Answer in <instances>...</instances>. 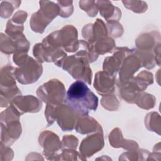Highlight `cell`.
<instances>
[{
	"mask_svg": "<svg viewBox=\"0 0 161 161\" xmlns=\"http://www.w3.org/2000/svg\"><path fill=\"white\" fill-rule=\"evenodd\" d=\"M64 103L79 116H85L88 115L90 111L97 109L98 98L90 90L86 82L77 80L69 87Z\"/></svg>",
	"mask_w": 161,
	"mask_h": 161,
	"instance_id": "obj_1",
	"label": "cell"
},
{
	"mask_svg": "<svg viewBox=\"0 0 161 161\" xmlns=\"http://www.w3.org/2000/svg\"><path fill=\"white\" fill-rule=\"evenodd\" d=\"M79 45L82 47V49L79 48L75 55L67 57L60 67L75 79L82 80L91 85L92 75L89 67L91 47H89V43L84 40H79Z\"/></svg>",
	"mask_w": 161,
	"mask_h": 161,
	"instance_id": "obj_2",
	"label": "cell"
},
{
	"mask_svg": "<svg viewBox=\"0 0 161 161\" xmlns=\"http://www.w3.org/2000/svg\"><path fill=\"white\" fill-rule=\"evenodd\" d=\"M45 116L47 126L56 121L64 131H72L75 128L78 118L80 116L71 107L64 103L59 104H47Z\"/></svg>",
	"mask_w": 161,
	"mask_h": 161,
	"instance_id": "obj_3",
	"label": "cell"
},
{
	"mask_svg": "<svg viewBox=\"0 0 161 161\" xmlns=\"http://www.w3.org/2000/svg\"><path fill=\"white\" fill-rule=\"evenodd\" d=\"M153 75L151 72L143 70L136 77H133L124 83L117 82L120 97L128 103L133 104L140 92L143 91L148 86L153 84Z\"/></svg>",
	"mask_w": 161,
	"mask_h": 161,
	"instance_id": "obj_4",
	"label": "cell"
},
{
	"mask_svg": "<svg viewBox=\"0 0 161 161\" xmlns=\"http://www.w3.org/2000/svg\"><path fill=\"white\" fill-rule=\"evenodd\" d=\"M77 30L72 25H66L61 30L49 34L43 40L57 48H62L68 52H74L79 48Z\"/></svg>",
	"mask_w": 161,
	"mask_h": 161,
	"instance_id": "obj_5",
	"label": "cell"
},
{
	"mask_svg": "<svg viewBox=\"0 0 161 161\" xmlns=\"http://www.w3.org/2000/svg\"><path fill=\"white\" fill-rule=\"evenodd\" d=\"M16 68L11 65H5L1 69L0 76V96L1 107H7L10 105L12 100L21 92L16 86L14 75Z\"/></svg>",
	"mask_w": 161,
	"mask_h": 161,
	"instance_id": "obj_6",
	"label": "cell"
},
{
	"mask_svg": "<svg viewBox=\"0 0 161 161\" xmlns=\"http://www.w3.org/2000/svg\"><path fill=\"white\" fill-rule=\"evenodd\" d=\"M40 9L34 13L30 20L31 30L38 33H43L47 25L58 15L59 8L52 1H40Z\"/></svg>",
	"mask_w": 161,
	"mask_h": 161,
	"instance_id": "obj_7",
	"label": "cell"
},
{
	"mask_svg": "<svg viewBox=\"0 0 161 161\" xmlns=\"http://www.w3.org/2000/svg\"><path fill=\"white\" fill-rule=\"evenodd\" d=\"M38 97L46 104H59L65 99L64 85L58 79H52L39 87L36 91Z\"/></svg>",
	"mask_w": 161,
	"mask_h": 161,
	"instance_id": "obj_8",
	"label": "cell"
},
{
	"mask_svg": "<svg viewBox=\"0 0 161 161\" xmlns=\"http://www.w3.org/2000/svg\"><path fill=\"white\" fill-rule=\"evenodd\" d=\"M42 72V63L28 56L23 63L16 68L14 75L20 84H29L36 82Z\"/></svg>",
	"mask_w": 161,
	"mask_h": 161,
	"instance_id": "obj_9",
	"label": "cell"
},
{
	"mask_svg": "<svg viewBox=\"0 0 161 161\" xmlns=\"http://www.w3.org/2000/svg\"><path fill=\"white\" fill-rule=\"evenodd\" d=\"M39 144L43 148V155L47 160H57L58 152L62 148L58 136L52 131H42L38 138Z\"/></svg>",
	"mask_w": 161,
	"mask_h": 161,
	"instance_id": "obj_10",
	"label": "cell"
},
{
	"mask_svg": "<svg viewBox=\"0 0 161 161\" xmlns=\"http://www.w3.org/2000/svg\"><path fill=\"white\" fill-rule=\"evenodd\" d=\"M29 47L30 43L23 33L11 36L1 33L0 49L5 54L14 53L18 51L28 52Z\"/></svg>",
	"mask_w": 161,
	"mask_h": 161,
	"instance_id": "obj_11",
	"label": "cell"
},
{
	"mask_svg": "<svg viewBox=\"0 0 161 161\" xmlns=\"http://www.w3.org/2000/svg\"><path fill=\"white\" fill-rule=\"evenodd\" d=\"M104 145L103 132L96 133L86 137L81 142L79 147L80 160H85L87 157H92L101 150Z\"/></svg>",
	"mask_w": 161,
	"mask_h": 161,
	"instance_id": "obj_12",
	"label": "cell"
},
{
	"mask_svg": "<svg viewBox=\"0 0 161 161\" xmlns=\"http://www.w3.org/2000/svg\"><path fill=\"white\" fill-rule=\"evenodd\" d=\"M133 52V49H129L127 47H116L114 54L104 58L103 66V70L109 75L116 77L126 57Z\"/></svg>",
	"mask_w": 161,
	"mask_h": 161,
	"instance_id": "obj_13",
	"label": "cell"
},
{
	"mask_svg": "<svg viewBox=\"0 0 161 161\" xmlns=\"http://www.w3.org/2000/svg\"><path fill=\"white\" fill-rule=\"evenodd\" d=\"M17 110L20 115L25 113H37L42 108V103L32 95L16 96L11 104Z\"/></svg>",
	"mask_w": 161,
	"mask_h": 161,
	"instance_id": "obj_14",
	"label": "cell"
},
{
	"mask_svg": "<svg viewBox=\"0 0 161 161\" xmlns=\"http://www.w3.org/2000/svg\"><path fill=\"white\" fill-rule=\"evenodd\" d=\"M1 142L6 146H11L21 134V125L19 119H11L1 122Z\"/></svg>",
	"mask_w": 161,
	"mask_h": 161,
	"instance_id": "obj_15",
	"label": "cell"
},
{
	"mask_svg": "<svg viewBox=\"0 0 161 161\" xmlns=\"http://www.w3.org/2000/svg\"><path fill=\"white\" fill-rule=\"evenodd\" d=\"M116 84V77L105 71L97 72L95 75L94 87L97 92L103 96H108L114 92Z\"/></svg>",
	"mask_w": 161,
	"mask_h": 161,
	"instance_id": "obj_16",
	"label": "cell"
},
{
	"mask_svg": "<svg viewBox=\"0 0 161 161\" xmlns=\"http://www.w3.org/2000/svg\"><path fill=\"white\" fill-rule=\"evenodd\" d=\"M82 35L86 42L92 45L97 40L107 36V28L101 19H97L94 24H87L83 27Z\"/></svg>",
	"mask_w": 161,
	"mask_h": 161,
	"instance_id": "obj_17",
	"label": "cell"
},
{
	"mask_svg": "<svg viewBox=\"0 0 161 161\" xmlns=\"http://www.w3.org/2000/svg\"><path fill=\"white\" fill-rule=\"evenodd\" d=\"M159 45H160L159 33L156 31L145 33L140 35L136 39V48L135 50L140 52L153 53L155 54V50Z\"/></svg>",
	"mask_w": 161,
	"mask_h": 161,
	"instance_id": "obj_18",
	"label": "cell"
},
{
	"mask_svg": "<svg viewBox=\"0 0 161 161\" xmlns=\"http://www.w3.org/2000/svg\"><path fill=\"white\" fill-rule=\"evenodd\" d=\"M139 58L134 52L126 57L119 70V83H124L133 77V74L142 67Z\"/></svg>",
	"mask_w": 161,
	"mask_h": 161,
	"instance_id": "obj_19",
	"label": "cell"
},
{
	"mask_svg": "<svg viewBox=\"0 0 161 161\" xmlns=\"http://www.w3.org/2000/svg\"><path fill=\"white\" fill-rule=\"evenodd\" d=\"M74 128L77 133L82 135L92 132H103L101 125L94 118L90 117L89 115L79 116Z\"/></svg>",
	"mask_w": 161,
	"mask_h": 161,
	"instance_id": "obj_20",
	"label": "cell"
},
{
	"mask_svg": "<svg viewBox=\"0 0 161 161\" xmlns=\"http://www.w3.org/2000/svg\"><path fill=\"white\" fill-rule=\"evenodd\" d=\"M109 141L111 147L114 148L121 147L127 150L138 149V145L136 142L123 138L121 130L119 128L112 130L109 135Z\"/></svg>",
	"mask_w": 161,
	"mask_h": 161,
	"instance_id": "obj_21",
	"label": "cell"
},
{
	"mask_svg": "<svg viewBox=\"0 0 161 161\" xmlns=\"http://www.w3.org/2000/svg\"><path fill=\"white\" fill-rule=\"evenodd\" d=\"M96 3L101 15L107 21H119L121 16V11L118 7L114 6L109 1H97Z\"/></svg>",
	"mask_w": 161,
	"mask_h": 161,
	"instance_id": "obj_22",
	"label": "cell"
},
{
	"mask_svg": "<svg viewBox=\"0 0 161 161\" xmlns=\"http://www.w3.org/2000/svg\"><path fill=\"white\" fill-rule=\"evenodd\" d=\"M93 52L98 56L112 52L115 49V42L111 37H105L91 45Z\"/></svg>",
	"mask_w": 161,
	"mask_h": 161,
	"instance_id": "obj_23",
	"label": "cell"
},
{
	"mask_svg": "<svg viewBox=\"0 0 161 161\" xmlns=\"http://www.w3.org/2000/svg\"><path fill=\"white\" fill-rule=\"evenodd\" d=\"M155 97L148 93L140 92L136 96L134 103L137 106L144 109H150L153 108L155 104Z\"/></svg>",
	"mask_w": 161,
	"mask_h": 161,
	"instance_id": "obj_24",
	"label": "cell"
},
{
	"mask_svg": "<svg viewBox=\"0 0 161 161\" xmlns=\"http://www.w3.org/2000/svg\"><path fill=\"white\" fill-rule=\"evenodd\" d=\"M160 115L156 112L149 113L145 118V124L147 128L152 131H154L160 135Z\"/></svg>",
	"mask_w": 161,
	"mask_h": 161,
	"instance_id": "obj_25",
	"label": "cell"
},
{
	"mask_svg": "<svg viewBox=\"0 0 161 161\" xmlns=\"http://www.w3.org/2000/svg\"><path fill=\"white\" fill-rule=\"evenodd\" d=\"M21 4L19 1H2L0 6V15L2 18H9L14 11V9L18 8Z\"/></svg>",
	"mask_w": 161,
	"mask_h": 161,
	"instance_id": "obj_26",
	"label": "cell"
},
{
	"mask_svg": "<svg viewBox=\"0 0 161 161\" xmlns=\"http://www.w3.org/2000/svg\"><path fill=\"white\" fill-rule=\"evenodd\" d=\"M101 104L104 108L111 111L117 110L119 106V103L118 99L112 94L103 96L101 99Z\"/></svg>",
	"mask_w": 161,
	"mask_h": 161,
	"instance_id": "obj_27",
	"label": "cell"
},
{
	"mask_svg": "<svg viewBox=\"0 0 161 161\" xmlns=\"http://www.w3.org/2000/svg\"><path fill=\"white\" fill-rule=\"evenodd\" d=\"M122 3L125 8L136 13H144L148 8L147 4L142 1H123Z\"/></svg>",
	"mask_w": 161,
	"mask_h": 161,
	"instance_id": "obj_28",
	"label": "cell"
},
{
	"mask_svg": "<svg viewBox=\"0 0 161 161\" xmlns=\"http://www.w3.org/2000/svg\"><path fill=\"white\" fill-rule=\"evenodd\" d=\"M72 1H59L57 4L59 8V16L62 18L70 16L74 11Z\"/></svg>",
	"mask_w": 161,
	"mask_h": 161,
	"instance_id": "obj_29",
	"label": "cell"
},
{
	"mask_svg": "<svg viewBox=\"0 0 161 161\" xmlns=\"http://www.w3.org/2000/svg\"><path fill=\"white\" fill-rule=\"evenodd\" d=\"M108 35L114 37L118 38L123 33V28L118 21H107Z\"/></svg>",
	"mask_w": 161,
	"mask_h": 161,
	"instance_id": "obj_30",
	"label": "cell"
},
{
	"mask_svg": "<svg viewBox=\"0 0 161 161\" xmlns=\"http://www.w3.org/2000/svg\"><path fill=\"white\" fill-rule=\"evenodd\" d=\"M79 7L86 11L91 17H94L97 14L98 8L94 1H80Z\"/></svg>",
	"mask_w": 161,
	"mask_h": 161,
	"instance_id": "obj_31",
	"label": "cell"
},
{
	"mask_svg": "<svg viewBox=\"0 0 161 161\" xmlns=\"http://www.w3.org/2000/svg\"><path fill=\"white\" fill-rule=\"evenodd\" d=\"M79 157L80 154L76 152L75 149L65 148L61 150V152L58 155L57 160H77V157Z\"/></svg>",
	"mask_w": 161,
	"mask_h": 161,
	"instance_id": "obj_32",
	"label": "cell"
},
{
	"mask_svg": "<svg viewBox=\"0 0 161 161\" xmlns=\"http://www.w3.org/2000/svg\"><path fill=\"white\" fill-rule=\"evenodd\" d=\"M79 140L77 137L74 135H64L62 141V146L63 148L76 149L78 145Z\"/></svg>",
	"mask_w": 161,
	"mask_h": 161,
	"instance_id": "obj_33",
	"label": "cell"
},
{
	"mask_svg": "<svg viewBox=\"0 0 161 161\" xmlns=\"http://www.w3.org/2000/svg\"><path fill=\"white\" fill-rule=\"evenodd\" d=\"M14 153L13 150L1 143V160H11L13 158Z\"/></svg>",
	"mask_w": 161,
	"mask_h": 161,
	"instance_id": "obj_34",
	"label": "cell"
}]
</instances>
